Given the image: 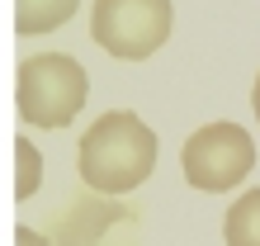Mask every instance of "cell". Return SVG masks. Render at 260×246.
I'll return each instance as SVG.
<instances>
[{
  "mask_svg": "<svg viewBox=\"0 0 260 246\" xmlns=\"http://www.w3.org/2000/svg\"><path fill=\"white\" fill-rule=\"evenodd\" d=\"M151 166H156V133L133 109L100 114L76 151V171L90 184V194H109V199L137 190L151 175Z\"/></svg>",
  "mask_w": 260,
  "mask_h": 246,
  "instance_id": "6da1fadb",
  "label": "cell"
},
{
  "mask_svg": "<svg viewBox=\"0 0 260 246\" xmlns=\"http://www.w3.org/2000/svg\"><path fill=\"white\" fill-rule=\"evenodd\" d=\"M85 67L67 52H38L19 67V81H14V100H19V114L34 123V128H67V123L85 109Z\"/></svg>",
  "mask_w": 260,
  "mask_h": 246,
  "instance_id": "7a4b0ae2",
  "label": "cell"
},
{
  "mask_svg": "<svg viewBox=\"0 0 260 246\" xmlns=\"http://www.w3.org/2000/svg\"><path fill=\"white\" fill-rule=\"evenodd\" d=\"M171 0H95L90 10V38L118 62H147L171 38Z\"/></svg>",
  "mask_w": 260,
  "mask_h": 246,
  "instance_id": "3957f363",
  "label": "cell"
},
{
  "mask_svg": "<svg viewBox=\"0 0 260 246\" xmlns=\"http://www.w3.org/2000/svg\"><path fill=\"white\" fill-rule=\"evenodd\" d=\"M251 166H255V142L241 123H204L194 137H185V151H180L185 180L204 194H222L241 184Z\"/></svg>",
  "mask_w": 260,
  "mask_h": 246,
  "instance_id": "277c9868",
  "label": "cell"
},
{
  "mask_svg": "<svg viewBox=\"0 0 260 246\" xmlns=\"http://www.w3.org/2000/svg\"><path fill=\"white\" fill-rule=\"evenodd\" d=\"M142 213L109 194H76L52 227V246H137Z\"/></svg>",
  "mask_w": 260,
  "mask_h": 246,
  "instance_id": "5b68a950",
  "label": "cell"
},
{
  "mask_svg": "<svg viewBox=\"0 0 260 246\" xmlns=\"http://www.w3.org/2000/svg\"><path fill=\"white\" fill-rule=\"evenodd\" d=\"M81 0H14V28L19 34H52L62 28Z\"/></svg>",
  "mask_w": 260,
  "mask_h": 246,
  "instance_id": "8992f818",
  "label": "cell"
},
{
  "mask_svg": "<svg viewBox=\"0 0 260 246\" xmlns=\"http://www.w3.org/2000/svg\"><path fill=\"white\" fill-rule=\"evenodd\" d=\"M222 237H227V246H260V190H246L227 208Z\"/></svg>",
  "mask_w": 260,
  "mask_h": 246,
  "instance_id": "52a82bcc",
  "label": "cell"
},
{
  "mask_svg": "<svg viewBox=\"0 0 260 246\" xmlns=\"http://www.w3.org/2000/svg\"><path fill=\"white\" fill-rule=\"evenodd\" d=\"M38 171H43V161H38V151L28 147V142H19V184H14V194H34L38 190Z\"/></svg>",
  "mask_w": 260,
  "mask_h": 246,
  "instance_id": "ba28073f",
  "label": "cell"
},
{
  "mask_svg": "<svg viewBox=\"0 0 260 246\" xmlns=\"http://www.w3.org/2000/svg\"><path fill=\"white\" fill-rule=\"evenodd\" d=\"M14 246H48V237H38L34 227H14Z\"/></svg>",
  "mask_w": 260,
  "mask_h": 246,
  "instance_id": "9c48e42d",
  "label": "cell"
},
{
  "mask_svg": "<svg viewBox=\"0 0 260 246\" xmlns=\"http://www.w3.org/2000/svg\"><path fill=\"white\" fill-rule=\"evenodd\" d=\"M251 109H255V118H260V76H255V85H251Z\"/></svg>",
  "mask_w": 260,
  "mask_h": 246,
  "instance_id": "30bf717a",
  "label": "cell"
}]
</instances>
